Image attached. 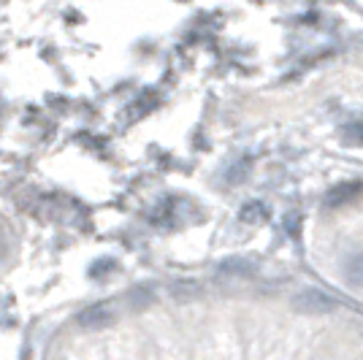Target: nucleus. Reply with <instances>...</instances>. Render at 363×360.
Here are the masks:
<instances>
[{
	"label": "nucleus",
	"mask_w": 363,
	"mask_h": 360,
	"mask_svg": "<svg viewBox=\"0 0 363 360\" xmlns=\"http://www.w3.org/2000/svg\"><path fill=\"white\" fill-rule=\"evenodd\" d=\"M293 309L298 315H306V317H323V315H331L333 309H336V300L328 293L318 290V287H306L301 293H296Z\"/></svg>",
	"instance_id": "obj_1"
},
{
	"label": "nucleus",
	"mask_w": 363,
	"mask_h": 360,
	"mask_svg": "<svg viewBox=\"0 0 363 360\" xmlns=\"http://www.w3.org/2000/svg\"><path fill=\"white\" fill-rule=\"evenodd\" d=\"M111 322H114V312H111V306H106V303H92V306L82 309L76 315V325L84 330H104Z\"/></svg>",
	"instance_id": "obj_2"
},
{
	"label": "nucleus",
	"mask_w": 363,
	"mask_h": 360,
	"mask_svg": "<svg viewBox=\"0 0 363 360\" xmlns=\"http://www.w3.org/2000/svg\"><path fill=\"white\" fill-rule=\"evenodd\" d=\"M255 269V260H250V257H225L217 263L220 276H252Z\"/></svg>",
	"instance_id": "obj_3"
},
{
	"label": "nucleus",
	"mask_w": 363,
	"mask_h": 360,
	"mask_svg": "<svg viewBox=\"0 0 363 360\" xmlns=\"http://www.w3.org/2000/svg\"><path fill=\"white\" fill-rule=\"evenodd\" d=\"M342 274L350 287H363V252H350L342 260Z\"/></svg>",
	"instance_id": "obj_4"
},
{
	"label": "nucleus",
	"mask_w": 363,
	"mask_h": 360,
	"mask_svg": "<svg viewBox=\"0 0 363 360\" xmlns=\"http://www.w3.org/2000/svg\"><path fill=\"white\" fill-rule=\"evenodd\" d=\"M239 217H242V223H263V220H269V211H266L263 203L252 201V203H247V206H244Z\"/></svg>",
	"instance_id": "obj_5"
},
{
	"label": "nucleus",
	"mask_w": 363,
	"mask_h": 360,
	"mask_svg": "<svg viewBox=\"0 0 363 360\" xmlns=\"http://www.w3.org/2000/svg\"><path fill=\"white\" fill-rule=\"evenodd\" d=\"M358 193V184H345V187H336L331 196H328V206H336V203H342L345 198H352Z\"/></svg>",
	"instance_id": "obj_6"
},
{
	"label": "nucleus",
	"mask_w": 363,
	"mask_h": 360,
	"mask_svg": "<svg viewBox=\"0 0 363 360\" xmlns=\"http://www.w3.org/2000/svg\"><path fill=\"white\" fill-rule=\"evenodd\" d=\"M130 298H133V306H138V309H141V306L152 303V293H150V290H141V287H138V290H133V293H130Z\"/></svg>",
	"instance_id": "obj_7"
},
{
	"label": "nucleus",
	"mask_w": 363,
	"mask_h": 360,
	"mask_svg": "<svg viewBox=\"0 0 363 360\" xmlns=\"http://www.w3.org/2000/svg\"><path fill=\"white\" fill-rule=\"evenodd\" d=\"M345 135H347V141L363 144V122H355V125H350V130Z\"/></svg>",
	"instance_id": "obj_8"
}]
</instances>
